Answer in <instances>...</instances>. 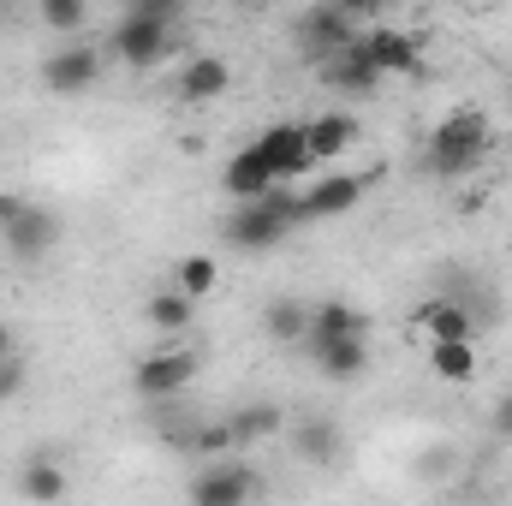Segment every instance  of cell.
I'll return each mask as SVG.
<instances>
[{"mask_svg": "<svg viewBox=\"0 0 512 506\" xmlns=\"http://www.w3.org/2000/svg\"><path fill=\"white\" fill-rule=\"evenodd\" d=\"M84 18H90L84 0H42V24L48 30H84Z\"/></svg>", "mask_w": 512, "mask_h": 506, "instance_id": "cell-26", "label": "cell"}, {"mask_svg": "<svg viewBox=\"0 0 512 506\" xmlns=\"http://www.w3.org/2000/svg\"><path fill=\"white\" fill-rule=\"evenodd\" d=\"M340 6H376V0H340Z\"/></svg>", "mask_w": 512, "mask_h": 506, "instance_id": "cell-32", "label": "cell"}, {"mask_svg": "<svg viewBox=\"0 0 512 506\" xmlns=\"http://www.w3.org/2000/svg\"><path fill=\"white\" fill-rule=\"evenodd\" d=\"M227 423H233V435H239V447H251V441H262V435H274V429L286 423V411H280L274 399H256V405H245V411H233Z\"/></svg>", "mask_w": 512, "mask_h": 506, "instance_id": "cell-22", "label": "cell"}, {"mask_svg": "<svg viewBox=\"0 0 512 506\" xmlns=\"http://www.w3.org/2000/svg\"><path fill=\"white\" fill-rule=\"evenodd\" d=\"M429 370L453 387L477 381V346L471 340H429Z\"/></svg>", "mask_w": 512, "mask_h": 506, "instance_id": "cell-18", "label": "cell"}, {"mask_svg": "<svg viewBox=\"0 0 512 506\" xmlns=\"http://www.w3.org/2000/svg\"><path fill=\"white\" fill-rule=\"evenodd\" d=\"M364 54L376 60L382 78H417V66H423L411 30H370V36H364Z\"/></svg>", "mask_w": 512, "mask_h": 506, "instance_id": "cell-14", "label": "cell"}, {"mask_svg": "<svg viewBox=\"0 0 512 506\" xmlns=\"http://www.w3.org/2000/svg\"><path fill=\"white\" fill-rule=\"evenodd\" d=\"M304 352L316 358V370L328 381H358L370 370V334H346V340H304Z\"/></svg>", "mask_w": 512, "mask_h": 506, "instance_id": "cell-11", "label": "cell"}, {"mask_svg": "<svg viewBox=\"0 0 512 506\" xmlns=\"http://www.w3.org/2000/svg\"><path fill=\"white\" fill-rule=\"evenodd\" d=\"M167 54H173V24L143 18V12H126V18H120V30H114V60L149 72V66H161Z\"/></svg>", "mask_w": 512, "mask_h": 506, "instance_id": "cell-4", "label": "cell"}, {"mask_svg": "<svg viewBox=\"0 0 512 506\" xmlns=\"http://www.w3.org/2000/svg\"><path fill=\"white\" fill-rule=\"evenodd\" d=\"M358 203H364V179L358 173H322L298 197V221H334V215H352Z\"/></svg>", "mask_w": 512, "mask_h": 506, "instance_id": "cell-6", "label": "cell"}, {"mask_svg": "<svg viewBox=\"0 0 512 506\" xmlns=\"http://www.w3.org/2000/svg\"><path fill=\"white\" fill-rule=\"evenodd\" d=\"M292 227H298V197L286 185H274L268 197H251V203H239V215H227V245L233 251H274Z\"/></svg>", "mask_w": 512, "mask_h": 506, "instance_id": "cell-2", "label": "cell"}, {"mask_svg": "<svg viewBox=\"0 0 512 506\" xmlns=\"http://www.w3.org/2000/svg\"><path fill=\"white\" fill-rule=\"evenodd\" d=\"M131 381H137L143 399H173V393H185V387L197 381V358H191V352H155V358L137 364Z\"/></svg>", "mask_w": 512, "mask_h": 506, "instance_id": "cell-10", "label": "cell"}, {"mask_svg": "<svg viewBox=\"0 0 512 506\" xmlns=\"http://www.w3.org/2000/svg\"><path fill=\"white\" fill-rule=\"evenodd\" d=\"M185 447L209 459V453H227V447H239V435H233V423H215V429H197V435H191Z\"/></svg>", "mask_w": 512, "mask_h": 506, "instance_id": "cell-27", "label": "cell"}, {"mask_svg": "<svg viewBox=\"0 0 512 506\" xmlns=\"http://www.w3.org/2000/svg\"><path fill=\"white\" fill-rule=\"evenodd\" d=\"M191 310H197V298H191V292H155L143 316H149V328L179 334V328H191Z\"/></svg>", "mask_w": 512, "mask_h": 506, "instance_id": "cell-23", "label": "cell"}, {"mask_svg": "<svg viewBox=\"0 0 512 506\" xmlns=\"http://www.w3.org/2000/svg\"><path fill=\"white\" fill-rule=\"evenodd\" d=\"M489 155V114L483 108H453L429 131V173L435 179H465Z\"/></svg>", "mask_w": 512, "mask_h": 506, "instance_id": "cell-1", "label": "cell"}, {"mask_svg": "<svg viewBox=\"0 0 512 506\" xmlns=\"http://www.w3.org/2000/svg\"><path fill=\"white\" fill-rule=\"evenodd\" d=\"M251 495H262L251 465H209L191 477V501L197 506H245Z\"/></svg>", "mask_w": 512, "mask_h": 506, "instance_id": "cell-9", "label": "cell"}, {"mask_svg": "<svg viewBox=\"0 0 512 506\" xmlns=\"http://www.w3.org/2000/svg\"><path fill=\"white\" fill-rule=\"evenodd\" d=\"M298 453L316 459V465H334V459H340V429L322 423V417H310V423L298 429Z\"/></svg>", "mask_w": 512, "mask_h": 506, "instance_id": "cell-24", "label": "cell"}, {"mask_svg": "<svg viewBox=\"0 0 512 506\" xmlns=\"http://www.w3.org/2000/svg\"><path fill=\"white\" fill-rule=\"evenodd\" d=\"M185 6H191V0H131V12L161 18V24H179V18H185Z\"/></svg>", "mask_w": 512, "mask_h": 506, "instance_id": "cell-28", "label": "cell"}, {"mask_svg": "<svg viewBox=\"0 0 512 506\" xmlns=\"http://www.w3.org/2000/svg\"><path fill=\"white\" fill-rule=\"evenodd\" d=\"M12 352H18V346H12V328L0 322V358H12Z\"/></svg>", "mask_w": 512, "mask_h": 506, "instance_id": "cell-31", "label": "cell"}, {"mask_svg": "<svg viewBox=\"0 0 512 506\" xmlns=\"http://www.w3.org/2000/svg\"><path fill=\"white\" fill-rule=\"evenodd\" d=\"M310 149H316V161H340L352 143H358V120L352 114H322V120H310Z\"/></svg>", "mask_w": 512, "mask_h": 506, "instance_id": "cell-19", "label": "cell"}, {"mask_svg": "<svg viewBox=\"0 0 512 506\" xmlns=\"http://www.w3.org/2000/svg\"><path fill=\"white\" fill-rule=\"evenodd\" d=\"M322 78H328L340 96H370V90L382 84V72H376V60L364 54V42H346L340 54H328V60H322Z\"/></svg>", "mask_w": 512, "mask_h": 506, "instance_id": "cell-12", "label": "cell"}, {"mask_svg": "<svg viewBox=\"0 0 512 506\" xmlns=\"http://www.w3.org/2000/svg\"><path fill=\"white\" fill-rule=\"evenodd\" d=\"M233 90V66L221 54H197L185 72H179V102H215Z\"/></svg>", "mask_w": 512, "mask_h": 506, "instance_id": "cell-15", "label": "cell"}, {"mask_svg": "<svg viewBox=\"0 0 512 506\" xmlns=\"http://www.w3.org/2000/svg\"><path fill=\"white\" fill-rule=\"evenodd\" d=\"M256 149L268 155V167H274V179L280 185H292V179H304V173H316L322 161H316V149H310V131L292 126V120H280V126H268L256 137Z\"/></svg>", "mask_w": 512, "mask_h": 506, "instance_id": "cell-5", "label": "cell"}, {"mask_svg": "<svg viewBox=\"0 0 512 506\" xmlns=\"http://www.w3.org/2000/svg\"><path fill=\"white\" fill-rule=\"evenodd\" d=\"M215 280H221L215 256H185V262H179V292H191V298H209V292H215Z\"/></svg>", "mask_w": 512, "mask_h": 506, "instance_id": "cell-25", "label": "cell"}, {"mask_svg": "<svg viewBox=\"0 0 512 506\" xmlns=\"http://www.w3.org/2000/svg\"><path fill=\"white\" fill-rule=\"evenodd\" d=\"M352 42V6H316V12H304L298 18V54H310V60H328V54H340Z\"/></svg>", "mask_w": 512, "mask_h": 506, "instance_id": "cell-7", "label": "cell"}, {"mask_svg": "<svg viewBox=\"0 0 512 506\" xmlns=\"http://www.w3.org/2000/svg\"><path fill=\"white\" fill-rule=\"evenodd\" d=\"M417 328L429 334V340H471L477 334V316L459 304V298H447V292H435L423 310H417Z\"/></svg>", "mask_w": 512, "mask_h": 506, "instance_id": "cell-16", "label": "cell"}, {"mask_svg": "<svg viewBox=\"0 0 512 506\" xmlns=\"http://www.w3.org/2000/svg\"><path fill=\"white\" fill-rule=\"evenodd\" d=\"M24 376H30V370H24V358H18V352H12V358H0V399H18V393H24Z\"/></svg>", "mask_w": 512, "mask_h": 506, "instance_id": "cell-29", "label": "cell"}, {"mask_svg": "<svg viewBox=\"0 0 512 506\" xmlns=\"http://www.w3.org/2000/svg\"><path fill=\"white\" fill-rule=\"evenodd\" d=\"M96 78H102V54L84 48V42H72V48H60V54L42 60V84H48L54 96H84Z\"/></svg>", "mask_w": 512, "mask_h": 506, "instance_id": "cell-8", "label": "cell"}, {"mask_svg": "<svg viewBox=\"0 0 512 506\" xmlns=\"http://www.w3.org/2000/svg\"><path fill=\"white\" fill-rule=\"evenodd\" d=\"M489 423H495V435H501V441H512V393L495 399V417H489Z\"/></svg>", "mask_w": 512, "mask_h": 506, "instance_id": "cell-30", "label": "cell"}, {"mask_svg": "<svg viewBox=\"0 0 512 506\" xmlns=\"http://www.w3.org/2000/svg\"><path fill=\"white\" fill-rule=\"evenodd\" d=\"M66 489H72V477H66L54 459H30V465L18 471V495H24V501H66Z\"/></svg>", "mask_w": 512, "mask_h": 506, "instance_id": "cell-20", "label": "cell"}, {"mask_svg": "<svg viewBox=\"0 0 512 506\" xmlns=\"http://www.w3.org/2000/svg\"><path fill=\"white\" fill-rule=\"evenodd\" d=\"M221 185H227V197L233 203H251V197H268L280 179H274V167H268V155L256 149V143H245L233 161H227V173H221Z\"/></svg>", "mask_w": 512, "mask_h": 506, "instance_id": "cell-13", "label": "cell"}, {"mask_svg": "<svg viewBox=\"0 0 512 506\" xmlns=\"http://www.w3.org/2000/svg\"><path fill=\"white\" fill-rule=\"evenodd\" d=\"M262 328H268V340H280V346H304V334H310V310L292 304V298H274V304L262 310Z\"/></svg>", "mask_w": 512, "mask_h": 506, "instance_id": "cell-21", "label": "cell"}, {"mask_svg": "<svg viewBox=\"0 0 512 506\" xmlns=\"http://www.w3.org/2000/svg\"><path fill=\"white\" fill-rule=\"evenodd\" d=\"M346 334H370V316L328 298V304H310V334L304 340H346Z\"/></svg>", "mask_w": 512, "mask_h": 506, "instance_id": "cell-17", "label": "cell"}, {"mask_svg": "<svg viewBox=\"0 0 512 506\" xmlns=\"http://www.w3.org/2000/svg\"><path fill=\"white\" fill-rule=\"evenodd\" d=\"M0 245L18 256V262H42V256L60 245L54 209H42L30 197H0Z\"/></svg>", "mask_w": 512, "mask_h": 506, "instance_id": "cell-3", "label": "cell"}]
</instances>
